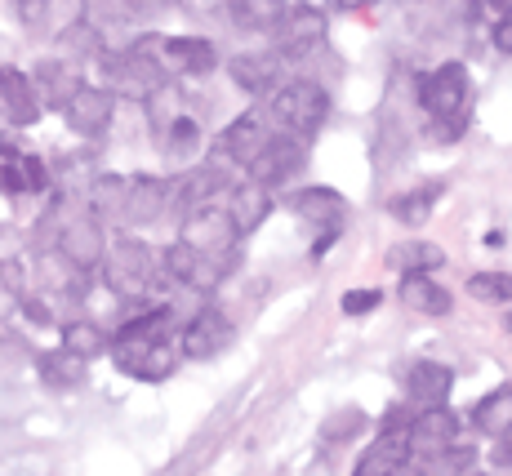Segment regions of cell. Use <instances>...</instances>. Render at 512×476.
Segmentation results:
<instances>
[{
	"label": "cell",
	"instance_id": "1",
	"mask_svg": "<svg viewBox=\"0 0 512 476\" xmlns=\"http://www.w3.org/2000/svg\"><path fill=\"white\" fill-rule=\"evenodd\" d=\"M130 49L143 58H152L161 72H174V76H201L219 63L214 45L201 41V36H143V41L130 45Z\"/></svg>",
	"mask_w": 512,
	"mask_h": 476
},
{
	"label": "cell",
	"instance_id": "2",
	"mask_svg": "<svg viewBox=\"0 0 512 476\" xmlns=\"http://www.w3.org/2000/svg\"><path fill=\"white\" fill-rule=\"evenodd\" d=\"M326 112H330L326 89L312 85V81H290L272 94V116H277L285 125V134H294V138L317 134L321 121H326Z\"/></svg>",
	"mask_w": 512,
	"mask_h": 476
},
{
	"label": "cell",
	"instance_id": "3",
	"mask_svg": "<svg viewBox=\"0 0 512 476\" xmlns=\"http://www.w3.org/2000/svg\"><path fill=\"white\" fill-rule=\"evenodd\" d=\"M152 272H156V254L147 250L143 241H134V236H121V241L103 254V281H107V290L121 294V299L143 294Z\"/></svg>",
	"mask_w": 512,
	"mask_h": 476
},
{
	"label": "cell",
	"instance_id": "4",
	"mask_svg": "<svg viewBox=\"0 0 512 476\" xmlns=\"http://www.w3.org/2000/svg\"><path fill=\"white\" fill-rule=\"evenodd\" d=\"M303 138H294V134H268L263 138V147H259V156H254L245 170H250V183H259V187H281L285 178H294L303 170Z\"/></svg>",
	"mask_w": 512,
	"mask_h": 476
},
{
	"label": "cell",
	"instance_id": "5",
	"mask_svg": "<svg viewBox=\"0 0 512 476\" xmlns=\"http://www.w3.org/2000/svg\"><path fill=\"white\" fill-rule=\"evenodd\" d=\"M419 103L432 116H459L468 103V67L464 63H441L437 72H428L419 81Z\"/></svg>",
	"mask_w": 512,
	"mask_h": 476
},
{
	"label": "cell",
	"instance_id": "6",
	"mask_svg": "<svg viewBox=\"0 0 512 476\" xmlns=\"http://www.w3.org/2000/svg\"><path fill=\"white\" fill-rule=\"evenodd\" d=\"M232 241H236V227H232V218L223 214V210H214V205H201V210L187 214L183 245H192L196 254H205V259H228Z\"/></svg>",
	"mask_w": 512,
	"mask_h": 476
},
{
	"label": "cell",
	"instance_id": "7",
	"mask_svg": "<svg viewBox=\"0 0 512 476\" xmlns=\"http://www.w3.org/2000/svg\"><path fill=\"white\" fill-rule=\"evenodd\" d=\"M107 352H112L116 365H121L125 374H134V379H165V374H170V365H174V356H170V347H165V343L130 339V334H116Z\"/></svg>",
	"mask_w": 512,
	"mask_h": 476
},
{
	"label": "cell",
	"instance_id": "8",
	"mask_svg": "<svg viewBox=\"0 0 512 476\" xmlns=\"http://www.w3.org/2000/svg\"><path fill=\"white\" fill-rule=\"evenodd\" d=\"M67 121H72V130L76 134H85V138H94V134H103L107 125H112V112H116V94L107 85H81L72 98H67Z\"/></svg>",
	"mask_w": 512,
	"mask_h": 476
},
{
	"label": "cell",
	"instance_id": "9",
	"mask_svg": "<svg viewBox=\"0 0 512 476\" xmlns=\"http://www.w3.org/2000/svg\"><path fill=\"white\" fill-rule=\"evenodd\" d=\"M232 339V321L219 312V307H205V312H196L192 321H187L183 330V356H192V361H210V356H219L223 347Z\"/></svg>",
	"mask_w": 512,
	"mask_h": 476
},
{
	"label": "cell",
	"instance_id": "10",
	"mask_svg": "<svg viewBox=\"0 0 512 476\" xmlns=\"http://www.w3.org/2000/svg\"><path fill=\"white\" fill-rule=\"evenodd\" d=\"M277 36H281L285 54H308L312 45L326 41V14L317 5H290L277 23Z\"/></svg>",
	"mask_w": 512,
	"mask_h": 476
},
{
	"label": "cell",
	"instance_id": "11",
	"mask_svg": "<svg viewBox=\"0 0 512 476\" xmlns=\"http://www.w3.org/2000/svg\"><path fill=\"white\" fill-rule=\"evenodd\" d=\"M41 98H36V89L27 76L9 72V67H0V121L9 125H36L41 121Z\"/></svg>",
	"mask_w": 512,
	"mask_h": 476
},
{
	"label": "cell",
	"instance_id": "12",
	"mask_svg": "<svg viewBox=\"0 0 512 476\" xmlns=\"http://www.w3.org/2000/svg\"><path fill=\"white\" fill-rule=\"evenodd\" d=\"M410 463V432H383L357 459V476H397Z\"/></svg>",
	"mask_w": 512,
	"mask_h": 476
},
{
	"label": "cell",
	"instance_id": "13",
	"mask_svg": "<svg viewBox=\"0 0 512 476\" xmlns=\"http://www.w3.org/2000/svg\"><path fill=\"white\" fill-rule=\"evenodd\" d=\"M58 250H63V259L72 263L76 272H94V267L103 263V227L90 223V218L63 227V241H58Z\"/></svg>",
	"mask_w": 512,
	"mask_h": 476
},
{
	"label": "cell",
	"instance_id": "14",
	"mask_svg": "<svg viewBox=\"0 0 512 476\" xmlns=\"http://www.w3.org/2000/svg\"><path fill=\"white\" fill-rule=\"evenodd\" d=\"M272 214V196H268V187H259V183H241V187H232V227H236V236H250V232H259L263 227V218Z\"/></svg>",
	"mask_w": 512,
	"mask_h": 476
},
{
	"label": "cell",
	"instance_id": "15",
	"mask_svg": "<svg viewBox=\"0 0 512 476\" xmlns=\"http://www.w3.org/2000/svg\"><path fill=\"white\" fill-rule=\"evenodd\" d=\"M294 214L308 218L312 227L334 232V227L343 223V214H348V205H343V196L334 192V187H308V192L294 196Z\"/></svg>",
	"mask_w": 512,
	"mask_h": 476
},
{
	"label": "cell",
	"instance_id": "16",
	"mask_svg": "<svg viewBox=\"0 0 512 476\" xmlns=\"http://www.w3.org/2000/svg\"><path fill=\"white\" fill-rule=\"evenodd\" d=\"M232 81L245 89V94H268L281 81V58L277 54H241L232 58Z\"/></svg>",
	"mask_w": 512,
	"mask_h": 476
},
{
	"label": "cell",
	"instance_id": "17",
	"mask_svg": "<svg viewBox=\"0 0 512 476\" xmlns=\"http://www.w3.org/2000/svg\"><path fill=\"white\" fill-rule=\"evenodd\" d=\"M165 201H170V187L161 183V178H125V214L134 218V223H147V218H156L165 210Z\"/></svg>",
	"mask_w": 512,
	"mask_h": 476
},
{
	"label": "cell",
	"instance_id": "18",
	"mask_svg": "<svg viewBox=\"0 0 512 476\" xmlns=\"http://www.w3.org/2000/svg\"><path fill=\"white\" fill-rule=\"evenodd\" d=\"M81 85L85 81L72 72V67H63V63H54V58H49V63L36 67V85L32 89H36V98H41V107H58V112H63L67 98H72Z\"/></svg>",
	"mask_w": 512,
	"mask_h": 476
},
{
	"label": "cell",
	"instance_id": "19",
	"mask_svg": "<svg viewBox=\"0 0 512 476\" xmlns=\"http://www.w3.org/2000/svg\"><path fill=\"white\" fill-rule=\"evenodd\" d=\"M410 441H423V445H455L459 441V414L446 410V405H428V410L415 414L410 423Z\"/></svg>",
	"mask_w": 512,
	"mask_h": 476
},
{
	"label": "cell",
	"instance_id": "20",
	"mask_svg": "<svg viewBox=\"0 0 512 476\" xmlns=\"http://www.w3.org/2000/svg\"><path fill=\"white\" fill-rule=\"evenodd\" d=\"M219 187H223V170H219V165H201V170L183 174L179 183H174L170 201L183 205V210L192 214V210H201V205H210V196L219 192Z\"/></svg>",
	"mask_w": 512,
	"mask_h": 476
},
{
	"label": "cell",
	"instance_id": "21",
	"mask_svg": "<svg viewBox=\"0 0 512 476\" xmlns=\"http://www.w3.org/2000/svg\"><path fill=\"white\" fill-rule=\"evenodd\" d=\"M450 388H455V374L446 370V365L437 361H419L415 370H410V396L428 410V405H441L450 396Z\"/></svg>",
	"mask_w": 512,
	"mask_h": 476
},
{
	"label": "cell",
	"instance_id": "22",
	"mask_svg": "<svg viewBox=\"0 0 512 476\" xmlns=\"http://www.w3.org/2000/svg\"><path fill=\"white\" fill-rule=\"evenodd\" d=\"M263 125H259V116H241V121H232L228 130H223L219 138V156H232V161H245L250 165L254 156H259V147H263Z\"/></svg>",
	"mask_w": 512,
	"mask_h": 476
},
{
	"label": "cell",
	"instance_id": "23",
	"mask_svg": "<svg viewBox=\"0 0 512 476\" xmlns=\"http://www.w3.org/2000/svg\"><path fill=\"white\" fill-rule=\"evenodd\" d=\"M401 299H406L415 312H428V316H446L450 312V294L432 281L428 272H410L401 276Z\"/></svg>",
	"mask_w": 512,
	"mask_h": 476
},
{
	"label": "cell",
	"instance_id": "24",
	"mask_svg": "<svg viewBox=\"0 0 512 476\" xmlns=\"http://www.w3.org/2000/svg\"><path fill=\"white\" fill-rule=\"evenodd\" d=\"M472 423H477L486 436H508L512 432V383L495 388L490 396H481L477 410H472Z\"/></svg>",
	"mask_w": 512,
	"mask_h": 476
},
{
	"label": "cell",
	"instance_id": "25",
	"mask_svg": "<svg viewBox=\"0 0 512 476\" xmlns=\"http://www.w3.org/2000/svg\"><path fill=\"white\" fill-rule=\"evenodd\" d=\"M36 365H41L45 388H54V392H72V388H81V383H85V370H81L85 361H76V356H72V352H63V347L45 352Z\"/></svg>",
	"mask_w": 512,
	"mask_h": 476
},
{
	"label": "cell",
	"instance_id": "26",
	"mask_svg": "<svg viewBox=\"0 0 512 476\" xmlns=\"http://www.w3.org/2000/svg\"><path fill=\"white\" fill-rule=\"evenodd\" d=\"M388 263L397 267L401 276L432 272V267L446 263V250H441V245H432V241H401V245H392V250H388Z\"/></svg>",
	"mask_w": 512,
	"mask_h": 476
},
{
	"label": "cell",
	"instance_id": "27",
	"mask_svg": "<svg viewBox=\"0 0 512 476\" xmlns=\"http://www.w3.org/2000/svg\"><path fill=\"white\" fill-rule=\"evenodd\" d=\"M232 23L245 27V32H268V27L281 23L285 5L281 0H232Z\"/></svg>",
	"mask_w": 512,
	"mask_h": 476
},
{
	"label": "cell",
	"instance_id": "28",
	"mask_svg": "<svg viewBox=\"0 0 512 476\" xmlns=\"http://www.w3.org/2000/svg\"><path fill=\"white\" fill-rule=\"evenodd\" d=\"M107 347H112V339L90 321H72L63 330V352H72L76 361H94V356H103Z\"/></svg>",
	"mask_w": 512,
	"mask_h": 476
},
{
	"label": "cell",
	"instance_id": "29",
	"mask_svg": "<svg viewBox=\"0 0 512 476\" xmlns=\"http://www.w3.org/2000/svg\"><path fill=\"white\" fill-rule=\"evenodd\" d=\"M432 205H437V187H415V192H401L397 201H392V214L406 227H419L423 218L432 214Z\"/></svg>",
	"mask_w": 512,
	"mask_h": 476
},
{
	"label": "cell",
	"instance_id": "30",
	"mask_svg": "<svg viewBox=\"0 0 512 476\" xmlns=\"http://www.w3.org/2000/svg\"><path fill=\"white\" fill-rule=\"evenodd\" d=\"M116 334H130V339L165 343V334H170V307H152V312H143V316H134V321H125Z\"/></svg>",
	"mask_w": 512,
	"mask_h": 476
},
{
	"label": "cell",
	"instance_id": "31",
	"mask_svg": "<svg viewBox=\"0 0 512 476\" xmlns=\"http://www.w3.org/2000/svg\"><path fill=\"white\" fill-rule=\"evenodd\" d=\"M468 294L477 303H508L512 299V276H504V272H477L468 281Z\"/></svg>",
	"mask_w": 512,
	"mask_h": 476
},
{
	"label": "cell",
	"instance_id": "32",
	"mask_svg": "<svg viewBox=\"0 0 512 476\" xmlns=\"http://www.w3.org/2000/svg\"><path fill=\"white\" fill-rule=\"evenodd\" d=\"M58 45H63L67 54H76V58H94V54H103V36H98L90 23H72V27H63Z\"/></svg>",
	"mask_w": 512,
	"mask_h": 476
},
{
	"label": "cell",
	"instance_id": "33",
	"mask_svg": "<svg viewBox=\"0 0 512 476\" xmlns=\"http://www.w3.org/2000/svg\"><path fill=\"white\" fill-rule=\"evenodd\" d=\"M361 428H366V414H361V410H339V414H334V419L326 423V428H321V441H339V436H352V432H361Z\"/></svg>",
	"mask_w": 512,
	"mask_h": 476
},
{
	"label": "cell",
	"instance_id": "34",
	"mask_svg": "<svg viewBox=\"0 0 512 476\" xmlns=\"http://www.w3.org/2000/svg\"><path fill=\"white\" fill-rule=\"evenodd\" d=\"M196 138H201V134H196V121H192V116H174V121H170V134H165V147H170V152H192Z\"/></svg>",
	"mask_w": 512,
	"mask_h": 476
},
{
	"label": "cell",
	"instance_id": "35",
	"mask_svg": "<svg viewBox=\"0 0 512 476\" xmlns=\"http://www.w3.org/2000/svg\"><path fill=\"white\" fill-rule=\"evenodd\" d=\"M18 174H23V187H27V192H45L49 170H45L41 156H18Z\"/></svg>",
	"mask_w": 512,
	"mask_h": 476
},
{
	"label": "cell",
	"instance_id": "36",
	"mask_svg": "<svg viewBox=\"0 0 512 476\" xmlns=\"http://www.w3.org/2000/svg\"><path fill=\"white\" fill-rule=\"evenodd\" d=\"M379 299H383L379 290H348V294H343V312H348V316H366V312L379 307Z\"/></svg>",
	"mask_w": 512,
	"mask_h": 476
},
{
	"label": "cell",
	"instance_id": "37",
	"mask_svg": "<svg viewBox=\"0 0 512 476\" xmlns=\"http://www.w3.org/2000/svg\"><path fill=\"white\" fill-rule=\"evenodd\" d=\"M0 192H5V196H23V192H27V187H23V174H18V161L0 165Z\"/></svg>",
	"mask_w": 512,
	"mask_h": 476
},
{
	"label": "cell",
	"instance_id": "38",
	"mask_svg": "<svg viewBox=\"0 0 512 476\" xmlns=\"http://www.w3.org/2000/svg\"><path fill=\"white\" fill-rule=\"evenodd\" d=\"M45 14H49V0H18V18H23L27 27H36Z\"/></svg>",
	"mask_w": 512,
	"mask_h": 476
},
{
	"label": "cell",
	"instance_id": "39",
	"mask_svg": "<svg viewBox=\"0 0 512 476\" xmlns=\"http://www.w3.org/2000/svg\"><path fill=\"white\" fill-rule=\"evenodd\" d=\"M490 36H495V49H499V54H512V14L499 18L495 32H490Z\"/></svg>",
	"mask_w": 512,
	"mask_h": 476
},
{
	"label": "cell",
	"instance_id": "40",
	"mask_svg": "<svg viewBox=\"0 0 512 476\" xmlns=\"http://www.w3.org/2000/svg\"><path fill=\"white\" fill-rule=\"evenodd\" d=\"M477 5H481V0H446V9L455 18H472V14H477Z\"/></svg>",
	"mask_w": 512,
	"mask_h": 476
},
{
	"label": "cell",
	"instance_id": "41",
	"mask_svg": "<svg viewBox=\"0 0 512 476\" xmlns=\"http://www.w3.org/2000/svg\"><path fill=\"white\" fill-rule=\"evenodd\" d=\"M23 312H27V316H32V321H49L45 303H36V299H23Z\"/></svg>",
	"mask_w": 512,
	"mask_h": 476
},
{
	"label": "cell",
	"instance_id": "42",
	"mask_svg": "<svg viewBox=\"0 0 512 476\" xmlns=\"http://www.w3.org/2000/svg\"><path fill=\"white\" fill-rule=\"evenodd\" d=\"M334 9H348V14H357V9H366V5H374V0H330Z\"/></svg>",
	"mask_w": 512,
	"mask_h": 476
},
{
	"label": "cell",
	"instance_id": "43",
	"mask_svg": "<svg viewBox=\"0 0 512 476\" xmlns=\"http://www.w3.org/2000/svg\"><path fill=\"white\" fill-rule=\"evenodd\" d=\"M495 9H504V14H512V0H490Z\"/></svg>",
	"mask_w": 512,
	"mask_h": 476
},
{
	"label": "cell",
	"instance_id": "44",
	"mask_svg": "<svg viewBox=\"0 0 512 476\" xmlns=\"http://www.w3.org/2000/svg\"><path fill=\"white\" fill-rule=\"evenodd\" d=\"M397 476H428V472H410V468H401Z\"/></svg>",
	"mask_w": 512,
	"mask_h": 476
},
{
	"label": "cell",
	"instance_id": "45",
	"mask_svg": "<svg viewBox=\"0 0 512 476\" xmlns=\"http://www.w3.org/2000/svg\"><path fill=\"white\" fill-rule=\"evenodd\" d=\"M459 476H486V472H459Z\"/></svg>",
	"mask_w": 512,
	"mask_h": 476
},
{
	"label": "cell",
	"instance_id": "46",
	"mask_svg": "<svg viewBox=\"0 0 512 476\" xmlns=\"http://www.w3.org/2000/svg\"><path fill=\"white\" fill-rule=\"evenodd\" d=\"M504 459H512V445H508V450H504Z\"/></svg>",
	"mask_w": 512,
	"mask_h": 476
},
{
	"label": "cell",
	"instance_id": "47",
	"mask_svg": "<svg viewBox=\"0 0 512 476\" xmlns=\"http://www.w3.org/2000/svg\"><path fill=\"white\" fill-rule=\"evenodd\" d=\"M508 330H512V316H508Z\"/></svg>",
	"mask_w": 512,
	"mask_h": 476
}]
</instances>
